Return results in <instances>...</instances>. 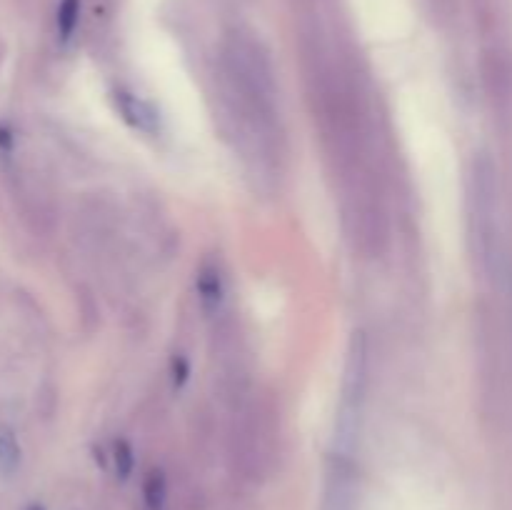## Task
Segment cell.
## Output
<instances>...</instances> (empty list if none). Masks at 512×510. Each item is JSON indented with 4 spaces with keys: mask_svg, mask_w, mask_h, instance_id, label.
I'll return each instance as SVG.
<instances>
[{
    "mask_svg": "<svg viewBox=\"0 0 512 510\" xmlns=\"http://www.w3.org/2000/svg\"><path fill=\"white\" fill-rule=\"evenodd\" d=\"M115 470H118L120 478H128L130 470H133V450H130V445L125 443V440H120V443H115Z\"/></svg>",
    "mask_w": 512,
    "mask_h": 510,
    "instance_id": "obj_9",
    "label": "cell"
},
{
    "mask_svg": "<svg viewBox=\"0 0 512 510\" xmlns=\"http://www.w3.org/2000/svg\"><path fill=\"white\" fill-rule=\"evenodd\" d=\"M20 463H23V450H20L18 438L8 425H0V473L10 478L18 473Z\"/></svg>",
    "mask_w": 512,
    "mask_h": 510,
    "instance_id": "obj_6",
    "label": "cell"
},
{
    "mask_svg": "<svg viewBox=\"0 0 512 510\" xmlns=\"http://www.w3.org/2000/svg\"><path fill=\"white\" fill-rule=\"evenodd\" d=\"M143 498L148 510H165V500H168V483L160 470H150L148 478L143 483Z\"/></svg>",
    "mask_w": 512,
    "mask_h": 510,
    "instance_id": "obj_7",
    "label": "cell"
},
{
    "mask_svg": "<svg viewBox=\"0 0 512 510\" xmlns=\"http://www.w3.org/2000/svg\"><path fill=\"white\" fill-rule=\"evenodd\" d=\"M468 233L470 248L488 275L500 270L503 238H500V183L498 170L488 155H478L468 175Z\"/></svg>",
    "mask_w": 512,
    "mask_h": 510,
    "instance_id": "obj_1",
    "label": "cell"
},
{
    "mask_svg": "<svg viewBox=\"0 0 512 510\" xmlns=\"http://www.w3.org/2000/svg\"><path fill=\"white\" fill-rule=\"evenodd\" d=\"M235 458L245 473L263 475L270 468L278 448V420L275 408L263 398H243L235 413Z\"/></svg>",
    "mask_w": 512,
    "mask_h": 510,
    "instance_id": "obj_3",
    "label": "cell"
},
{
    "mask_svg": "<svg viewBox=\"0 0 512 510\" xmlns=\"http://www.w3.org/2000/svg\"><path fill=\"white\" fill-rule=\"evenodd\" d=\"M198 298H200V308L208 318H220L223 315V305H225V278L223 270L218 268V263H210L205 260L198 270Z\"/></svg>",
    "mask_w": 512,
    "mask_h": 510,
    "instance_id": "obj_5",
    "label": "cell"
},
{
    "mask_svg": "<svg viewBox=\"0 0 512 510\" xmlns=\"http://www.w3.org/2000/svg\"><path fill=\"white\" fill-rule=\"evenodd\" d=\"M80 18V0H63L58 8V30L60 38L68 40L73 35L75 25H78Z\"/></svg>",
    "mask_w": 512,
    "mask_h": 510,
    "instance_id": "obj_8",
    "label": "cell"
},
{
    "mask_svg": "<svg viewBox=\"0 0 512 510\" xmlns=\"http://www.w3.org/2000/svg\"><path fill=\"white\" fill-rule=\"evenodd\" d=\"M113 103L115 110L120 113V118H123L130 128L140 130V133L145 135H155L160 130L158 110H155L145 98L135 95L133 90L118 88L113 93Z\"/></svg>",
    "mask_w": 512,
    "mask_h": 510,
    "instance_id": "obj_4",
    "label": "cell"
},
{
    "mask_svg": "<svg viewBox=\"0 0 512 510\" xmlns=\"http://www.w3.org/2000/svg\"><path fill=\"white\" fill-rule=\"evenodd\" d=\"M368 385H370V350L368 338L363 330L353 333L345 355L343 383H340L338 413H335V438L333 453L355 458L360 433L365 423V405H368Z\"/></svg>",
    "mask_w": 512,
    "mask_h": 510,
    "instance_id": "obj_2",
    "label": "cell"
}]
</instances>
